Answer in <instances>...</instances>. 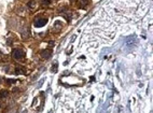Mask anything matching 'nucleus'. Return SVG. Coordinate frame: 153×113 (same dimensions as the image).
Returning a JSON list of instances; mask_svg holds the SVG:
<instances>
[{
    "mask_svg": "<svg viewBox=\"0 0 153 113\" xmlns=\"http://www.w3.org/2000/svg\"><path fill=\"white\" fill-rule=\"evenodd\" d=\"M24 56H25V53H24L23 50L21 49H15L13 52H12V57L16 60H23Z\"/></svg>",
    "mask_w": 153,
    "mask_h": 113,
    "instance_id": "f257e3e1",
    "label": "nucleus"
},
{
    "mask_svg": "<svg viewBox=\"0 0 153 113\" xmlns=\"http://www.w3.org/2000/svg\"><path fill=\"white\" fill-rule=\"evenodd\" d=\"M21 35H22V38L24 39H26V38L29 37V28L27 26H24L23 28L21 29Z\"/></svg>",
    "mask_w": 153,
    "mask_h": 113,
    "instance_id": "20e7f679",
    "label": "nucleus"
},
{
    "mask_svg": "<svg viewBox=\"0 0 153 113\" xmlns=\"http://www.w3.org/2000/svg\"><path fill=\"white\" fill-rule=\"evenodd\" d=\"M0 107H1V102H0Z\"/></svg>",
    "mask_w": 153,
    "mask_h": 113,
    "instance_id": "f8f14e48",
    "label": "nucleus"
},
{
    "mask_svg": "<svg viewBox=\"0 0 153 113\" xmlns=\"http://www.w3.org/2000/svg\"><path fill=\"white\" fill-rule=\"evenodd\" d=\"M40 55H41V57H42V58H44V59H49L50 57L52 56V50H50V49H45V50H43V51H41Z\"/></svg>",
    "mask_w": 153,
    "mask_h": 113,
    "instance_id": "f03ea898",
    "label": "nucleus"
},
{
    "mask_svg": "<svg viewBox=\"0 0 153 113\" xmlns=\"http://www.w3.org/2000/svg\"><path fill=\"white\" fill-rule=\"evenodd\" d=\"M15 74H25V70L22 68H16L15 69Z\"/></svg>",
    "mask_w": 153,
    "mask_h": 113,
    "instance_id": "423d86ee",
    "label": "nucleus"
},
{
    "mask_svg": "<svg viewBox=\"0 0 153 113\" xmlns=\"http://www.w3.org/2000/svg\"><path fill=\"white\" fill-rule=\"evenodd\" d=\"M35 5H36L35 1H30V2H28V5H28L29 8H35Z\"/></svg>",
    "mask_w": 153,
    "mask_h": 113,
    "instance_id": "1a4fd4ad",
    "label": "nucleus"
},
{
    "mask_svg": "<svg viewBox=\"0 0 153 113\" xmlns=\"http://www.w3.org/2000/svg\"><path fill=\"white\" fill-rule=\"evenodd\" d=\"M52 72H56L57 71V64H55V65H53V67H52Z\"/></svg>",
    "mask_w": 153,
    "mask_h": 113,
    "instance_id": "9d476101",
    "label": "nucleus"
},
{
    "mask_svg": "<svg viewBox=\"0 0 153 113\" xmlns=\"http://www.w3.org/2000/svg\"><path fill=\"white\" fill-rule=\"evenodd\" d=\"M42 2L44 3V5H50V3H51V1H50V0H43Z\"/></svg>",
    "mask_w": 153,
    "mask_h": 113,
    "instance_id": "9b49d317",
    "label": "nucleus"
},
{
    "mask_svg": "<svg viewBox=\"0 0 153 113\" xmlns=\"http://www.w3.org/2000/svg\"><path fill=\"white\" fill-rule=\"evenodd\" d=\"M47 23V19L46 18H37L35 21V26L37 28H40V27H43L45 24Z\"/></svg>",
    "mask_w": 153,
    "mask_h": 113,
    "instance_id": "7ed1b4c3",
    "label": "nucleus"
},
{
    "mask_svg": "<svg viewBox=\"0 0 153 113\" xmlns=\"http://www.w3.org/2000/svg\"><path fill=\"white\" fill-rule=\"evenodd\" d=\"M54 27H55V28H57V29H59V28H60V27H61V24H60V22H58V21H57L56 23H55Z\"/></svg>",
    "mask_w": 153,
    "mask_h": 113,
    "instance_id": "0eeeda50",
    "label": "nucleus"
},
{
    "mask_svg": "<svg viewBox=\"0 0 153 113\" xmlns=\"http://www.w3.org/2000/svg\"><path fill=\"white\" fill-rule=\"evenodd\" d=\"M16 82V80H13V79H7V83L8 84H13V83Z\"/></svg>",
    "mask_w": 153,
    "mask_h": 113,
    "instance_id": "6e6552de",
    "label": "nucleus"
},
{
    "mask_svg": "<svg viewBox=\"0 0 153 113\" xmlns=\"http://www.w3.org/2000/svg\"><path fill=\"white\" fill-rule=\"evenodd\" d=\"M9 96V92L5 90H0V98H7Z\"/></svg>",
    "mask_w": 153,
    "mask_h": 113,
    "instance_id": "39448f33",
    "label": "nucleus"
}]
</instances>
